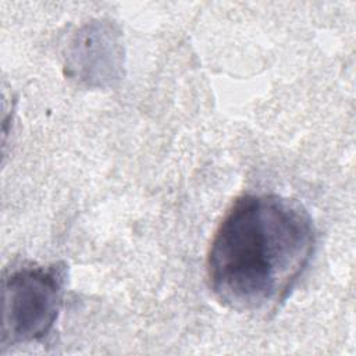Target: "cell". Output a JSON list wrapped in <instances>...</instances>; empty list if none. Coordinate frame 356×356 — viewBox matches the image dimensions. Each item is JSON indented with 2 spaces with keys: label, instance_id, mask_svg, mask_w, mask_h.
<instances>
[{
  "label": "cell",
  "instance_id": "6da1fadb",
  "mask_svg": "<svg viewBox=\"0 0 356 356\" xmlns=\"http://www.w3.org/2000/svg\"><path fill=\"white\" fill-rule=\"evenodd\" d=\"M314 248L313 220L299 202L274 193L243 195L211 239L210 289L231 310L273 313L307 268Z\"/></svg>",
  "mask_w": 356,
  "mask_h": 356
},
{
  "label": "cell",
  "instance_id": "7a4b0ae2",
  "mask_svg": "<svg viewBox=\"0 0 356 356\" xmlns=\"http://www.w3.org/2000/svg\"><path fill=\"white\" fill-rule=\"evenodd\" d=\"M65 267H22L3 280L1 343L17 345L44 338L63 305Z\"/></svg>",
  "mask_w": 356,
  "mask_h": 356
}]
</instances>
